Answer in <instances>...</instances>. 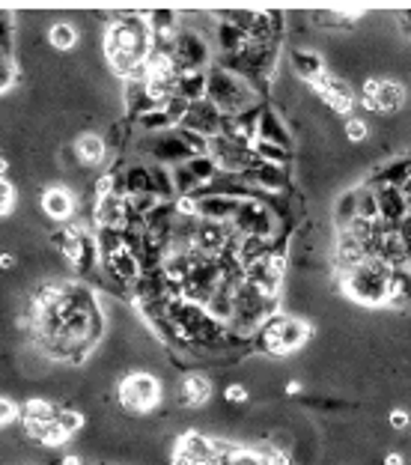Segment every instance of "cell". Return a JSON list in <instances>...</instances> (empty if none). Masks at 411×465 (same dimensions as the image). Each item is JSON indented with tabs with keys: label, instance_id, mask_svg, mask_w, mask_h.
<instances>
[{
	"label": "cell",
	"instance_id": "obj_1",
	"mask_svg": "<svg viewBox=\"0 0 411 465\" xmlns=\"http://www.w3.org/2000/svg\"><path fill=\"white\" fill-rule=\"evenodd\" d=\"M19 326L28 328L45 361L81 367L105 335V311L78 280H45L28 296Z\"/></svg>",
	"mask_w": 411,
	"mask_h": 465
},
{
	"label": "cell",
	"instance_id": "obj_2",
	"mask_svg": "<svg viewBox=\"0 0 411 465\" xmlns=\"http://www.w3.org/2000/svg\"><path fill=\"white\" fill-rule=\"evenodd\" d=\"M107 66L114 75H120L131 84V81L146 78V63L153 57L155 36L149 28V19L140 12H116L111 15V24L102 39Z\"/></svg>",
	"mask_w": 411,
	"mask_h": 465
},
{
	"label": "cell",
	"instance_id": "obj_3",
	"mask_svg": "<svg viewBox=\"0 0 411 465\" xmlns=\"http://www.w3.org/2000/svg\"><path fill=\"white\" fill-rule=\"evenodd\" d=\"M206 99L224 116H241V114L257 111V107H259V90H257V84H250V81H245L236 72L224 69V66H215V69H209Z\"/></svg>",
	"mask_w": 411,
	"mask_h": 465
},
{
	"label": "cell",
	"instance_id": "obj_4",
	"mask_svg": "<svg viewBox=\"0 0 411 465\" xmlns=\"http://www.w3.org/2000/svg\"><path fill=\"white\" fill-rule=\"evenodd\" d=\"M393 265L382 260H367L358 269L343 272L340 287L352 302L367 307H388V287H391Z\"/></svg>",
	"mask_w": 411,
	"mask_h": 465
},
{
	"label": "cell",
	"instance_id": "obj_5",
	"mask_svg": "<svg viewBox=\"0 0 411 465\" xmlns=\"http://www.w3.org/2000/svg\"><path fill=\"white\" fill-rule=\"evenodd\" d=\"M164 400L162 379L149 370H129L116 382V403L131 418H146L153 414Z\"/></svg>",
	"mask_w": 411,
	"mask_h": 465
},
{
	"label": "cell",
	"instance_id": "obj_6",
	"mask_svg": "<svg viewBox=\"0 0 411 465\" xmlns=\"http://www.w3.org/2000/svg\"><path fill=\"white\" fill-rule=\"evenodd\" d=\"M310 331H313V326H310L307 319L292 317V313H278V317L265 322L263 331H259L254 340L259 352L272 355V359H287V355L298 352V349L307 343Z\"/></svg>",
	"mask_w": 411,
	"mask_h": 465
},
{
	"label": "cell",
	"instance_id": "obj_7",
	"mask_svg": "<svg viewBox=\"0 0 411 465\" xmlns=\"http://www.w3.org/2000/svg\"><path fill=\"white\" fill-rule=\"evenodd\" d=\"M170 60L176 66L179 75L188 72H209V43L200 30L191 28H179V33L173 36L170 43Z\"/></svg>",
	"mask_w": 411,
	"mask_h": 465
},
{
	"label": "cell",
	"instance_id": "obj_8",
	"mask_svg": "<svg viewBox=\"0 0 411 465\" xmlns=\"http://www.w3.org/2000/svg\"><path fill=\"white\" fill-rule=\"evenodd\" d=\"M245 179L254 197H281L289 194V168H281V164H265V162H254L245 170Z\"/></svg>",
	"mask_w": 411,
	"mask_h": 465
},
{
	"label": "cell",
	"instance_id": "obj_9",
	"mask_svg": "<svg viewBox=\"0 0 411 465\" xmlns=\"http://www.w3.org/2000/svg\"><path fill=\"white\" fill-rule=\"evenodd\" d=\"M212 403V379L206 373H188L179 382V406L186 412H200Z\"/></svg>",
	"mask_w": 411,
	"mask_h": 465
},
{
	"label": "cell",
	"instance_id": "obj_10",
	"mask_svg": "<svg viewBox=\"0 0 411 465\" xmlns=\"http://www.w3.org/2000/svg\"><path fill=\"white\" fill-rule=\"evenodd\" d=\"M257 140H265V144H278L283 149H292V131L283 122V116L272 107H259L257 116Z\"/></svg>",
	"mask_w": 411,
	"mask_h": 465
},
{
	"label": "cell",
	"instance_id": "obj_11",
	"mask_svg": "<svg viewBox=\"0 0 411 465\" xmlns=\"http://www.w3.org/2000/svg\"><path fill=\"white\" fill-rule=\"evenodd\" d=\"M375 197H379V218L388 224H399L408 218V201L402 194V188L397 185H382L375 188Z\"/></svg>",
	"mask_w": 411,
	"mask_h": 465
},
{
	"label": "cell",
	"instance_id": "obj_12",
	"mask_svg": "<svg viewBox=\"0 0 411 465\" xmlns=\"http://www.w3.org/2000/svg\"><path fill=\"white\" fill-rule=\"evenodd\" d=\"M42 212L51 221H69L75 215V194L63 185H51L42 191Z\"/></svg>",
	"mask_w": 411,
	"mask_h": 465
},
{
	"label": "cell",
	"instance_id": "obj_13",
	"mask_svg": "<svg viewBox=\"0 0 411 465\" xmlns=\"http://www.w3.org/2000/svg\"><path fill=\"white\" fill-rule=\"evenodd\" d=\"M72 153L81 168H99L107 155V144H105V138L93 135V131H83V135L75 138Z\"/></svg>",
	"mask_w": 411,
	"mask_h": 465
},
{
	"label": "cell",
	"instance_id": "obj_14",
	"mask_svg": "<svg viewBox=\"0 0 411 465\" xmlns=\"http://www.w3.org/2000/svg\"><path fill=\"white\" fill-rule=\"evenodd\" d=\"M289 63H292V69H296L298 78H307V81H316L319 75L325 72V60L316 48H296L289 57Z\"/></svg>",
	"mask_w": 411,
	"mask_h": 465
},
{
	"label": "cell",
	"instance_id": "obj_15",
	"mask_svg": "<svg viewBox=\"0 0 411 465\" xmlns=\"http://www.w3.org/2000/svg\"><path fill=\"white\" fill-rule=\"evenodd\" d=\"M355 218H358V194H355V188H349V191H343L331 206L334 230H346Z\"/></svg>",
	"mask_w": 411,
	"mask_h": 465
},
{
	"label": "cell",
	"instance_id": "obj_16",
	"mask_svg": "<svg viewBox=\"0 0 411 465\" xmlns=\"http://www.w3.org/2000/svg\"><path fill=\"white\" fill-rule=\"evenodd\" d=\"M48 45H51L54 51H60V54L72 51V48L78 45V28L69 24V21L51 24V30H48Z\"/></svg>",
	"mask_w": 411,
	"mask_h": 465
},
{
	"label": "cell",
	"instance_id": "obj_17",
	"mask_svg": "<svg viewBox=\"0 0 411 465\" xmlns=\"http://www.w3.org/2000/svg\"><path fill=\"white\" fill-rule=\"evenodd\" d=\"M355 194H358V218L370 221V224L379 221V197H375V188L367 185V182H360V185L355 188Z\"/></svg>",
	"mask_w": 411,
	"mask_h": 465
},
{
	"label": "cell",
	"instance_id": "obj_18",
	"mask_svg": "<svg viewBox=\"0 0 411 465\" xmlns=\"http://www.w3.org/2000/svg\"><path fill=\"white\" fill-rule=\"evenodd\" d=\"M343 135H346V144H364L370 138V122L364 116H349L346 126H343Z\"/></svg>",
	"mask_w": 411,
	"mask_h": 465
},
{
	"label": "cell",
	"instance_id": "obj_19",
	"mask_svg": "<svg viewBox=\"0 0 411 465\" xmlns=\"http://www.w3.org/2000/svg\"><path fill=\"white\" fill-rule=\"evenodd\" d=\"M15 206H19V194H15V185L6 177H0V218L12 215Z\"/></svg>",
	"mask_w": 411,
	"mask_h": 465
},
{
	"label": "cell",
	"instance_id": "obj_20",
	"mask_svg": "<svg viewBox=\"0 0 411 465\" xmlns=\"http://www.w3.org/2000/svg\"><path fill=\"white\" fill-rule=\"evenodd\" d=\"M19 421H21V406L12 397H0V430L12 427Z\"/></svg>",
	"mask_w": 411,
	"mask_h": 465
},
{
	"label": "cell",
	"instance_id": "obj_21",
	"mask_svg": "<svg viewBox=\"0 0 411 465\" xmlns=\"http://www.w3.org/2000/svg\"><path fill=\"white\" fill-rule=\"evenodd\" d=\"M388 427L393 430V433H408V427H411V412L402 409V406H393V409L388 412Z\"/></svg>",
	"mask_w": 411,
	"mask_h": 465
},
{
	"label": "cell",
	"instance_id": "obj_22",
	"mask_svg": "<svg viewBox=\"0 0 411 465\" xmlns=\"http://www.w3.org/2000/svg\"><path fill=\"white\" fill-rule=\"evenodd\" d=\"M224 400L230 403V406H241V403H248V400H250L248 385H245V382H230V385L224 388Z\"/></svg>",
	"mask_w": 411,
	"mask_h": 465
},
{
	"label": "cell",
	"instance_id": "obj_23",
	"mask_svg": "<svg viewBox=\"0 0 411 465\" xmlns=\"http://www.w3.org/2000/svg\"><path fill=\"white\" fill-rule=\"evenodd\" d=\"M399 239H402V245H406L408 251H411V215L399 224Z\"/></svg>",
	"mask_w": 411,
	"mask_h": 465
},
{
	"label": "cell",
	"instance_id": "obj_24",
	"mask_svg": "<svg viewBox=\"0 0 411 465\" xmlns=\"http://www.w3.org/2000/svg\"><path fill=\"white\" fill-rule=\"evenodd\" d=\"M12 265H15L12 254H0V269H12Z\"/></svg>",
	"mask_w": 411,
	"mask_h": 465
},
{
	"label": "cell",
	"instance_id": "obj_25",
	"mask_svg": "<svg viewBox=\"0 0 411 465\" xmlns=\"http://www.w3.org/2000/svg\"><path fill=\"white\" fill-rule=\"evenodd\" d=\"M60 465H83L81 462V456L78 453H69V456H63V462Z\"/></svg>",
	"mask_w": 411,
	"mask_h": 465
},
{
	"label": "cell",
	"instance_id": "obj_26",
	"mask_svg": "<svg viewBox=\"0 0 411 465\" xmlns=\"http://www.w3.org/2000/svg\"><path fill=\"white\" fill-rule=\"evenodd\" d=\"M6 173V159H4V153H0V177Z\"/></svg>",
	"mask_w": 411,
	"mask_h": 465
}]
</instances>
